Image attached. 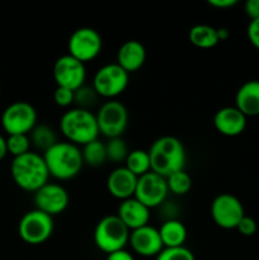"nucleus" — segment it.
<instances>
[{
  "label": "nucleus",
  "instance_id": "obj_1",
  "mask_svg": "<svg viewBox=\"0 0 259 260\" xmlns=\"http://www.w3.org/2000/svg\"><path fill=\"white\" fill-rule=\"evenodd\" d=\"M151 162V172L168 178L185 167V149L183 142L174 136H161L155 140L147 150Z\"/></svg>",
  "mask_w": 259,
  "mask_h": 260
},
{
  "label": "nucleus",
  "instance_id": "obj_2",
  "mask_svg": "<svg viewBox=\"0 0 259 260\" xmlns=\"http://www.w3.org/2000/svg\"><path fill=\"white\" fill-rule=\"evenodd\" d=\"M50 177L58 180H70L83 169L81 149L69 141H58L42 154Z\"/></svg>",
  "mask_w": 259,
  "mask_h": 260
},
{
  "label": "nucleus",
  "instance_id": "obj_3",
  "mask_svg": "<svg viewBox=\"0 0 259 260\" xmlns=\"http://www.w3.org/2000/svg\"><path fill=\"white\" fill-rule=\"evenodd\" d=\"M10 173L14 183L20 189L32 193L47 184L50 178L42 154L35 151L14 157L10 165Z\"/></svg>",
  "mask_w": 259,
  "mask_h": 260
},
{
  "label": "nucleus",
  "instance_id": "obj_4",
  "mask_svg": "<svg viewBox=\"0 0 259 260\" xmlns=\"http://www.w3.org/2000/svg\"><path fill=\"white\" fill-rule=\"evenodd\" d=\"M60 131L71 144L84 146L99 136L95 114L88 109L70 108L61 116Z\"/></svg>",
  "mask_w": 259,
  "mask_h": 260
},
{
  "label": "nucleus",
  "instance_id": "obj_5",
  "mask_svg": "<svg viewBox=\"0 0 259 260\" xmlns=\"http://www.w3.org/2000/svg\"><path fill=\"white\" fill-rule=\"evenodd\" d=\"M131 231L117 215H108L98 221L94 229V244L107 255L123 250L130 241Z\"/></svg>",
  "mask_w": 259,
  "mask_h": 260
},
{
  "label": "nucleus",
  "instance_id": "obj_6",
  "mask_svg": "<svg viewBox=\"0 0 259 260\" xmlns=\"http://www.w3.org/2000/svg\"><path fill=\"white\" fill-rule=\"evenodd\" d=\"M130 83V74L124 71L117 62L107 63L96 70L93 76V89L98 96L114 99L121 95Z\"/></svg>",
  "mask_w": 259,
  "mask_h": 260
},
{
  "label": "nucleus",
  "instance_id": "obj_7",
  "mask_svg": "<svg viewBox=\"0 0 259 260\" xmlns=\"http://www.w3.org/2000/svg\"><path fill=\"white\" fill-rule=\"evenodd\" d=\"M99 134L107 139L122 137L128 126V111L121 102L112 99L104 102L95 114Z\"/></svg>",
  "mask_w": 259,
  "mask_h": 260
},
{
  "label": "nucleus",
  "instance_id": "obj_8",
  "mask_svg": "<svg viewBox=\"0 0 259 260\" xmlns=\"http://www.w3.org/2000/svg\"><path fill=\"white\" fill-rule=\"evenodd\" d=\"M53 233V217L40 210L25 212L18 223V234L24 243L41 245L51 238Z\"/></svg>",
  "mask_w": 259,
  "mask_h": 260
},
{
  "label": "nucleus",
  "instance_id": "obj_9",
  "mask_svg": "<svg viewBox=\"0 0 259 260\" xmlns=\"http://www.w3.org/2000/svg\"><path fill=\"white\" fill-rule=\"evenodd\" d=\"M2 126L8 136L29 135L30 131L37 126V111L28 102H13L3 112Z\"/></svg>",
  "mask_w": 259,
  "mask_h": 260
},
{
  "label": "nucleus",
  "instance_id": "obj_10",
  "mask_svg": "<svg viewBox=\"0 0 259 260\" xmlns=\"http://www.w3.org/2000/svg\"><path fill=\"white\" fill-rule=\"evenodd\" d=\"M103 46L102 36L94 28L81 27L74 30L68 41L69 55L86 63L99 56Z\"/></svg>",
  "mask_w": 259,
  "mask_h": 260
},
{
  "label": "nucleus",
  "instance_id": "obj_11",
  "mask_svg": "<svg viewBox=\"0 0 259 260\" xmlns=\"http://www.w3.org/2000/svg\"><path fill=\"white\" fill-rule=\"evenodd\" d=\"M245 216L243 203L230 193H221L211 203V217L218 228L233 230Z\"/></svg>",
  "mask_w": 259,
  "mask_h": 260
},
{
  "label": "nucleus",
  "instance_id": "obj_12",
  "mask_svg": "<svg viewBox=\"0 0 259 260\" xmlns=\"http://www.w3.org/2000/svg\"><path fill=\"white\" fill-rule=\"evenodd\" d=\"M52 75L56 86H62V88L75 91L85 85V63L80 62L68 53L55 61Z\"/></svg>",
  "mask_w": 259,
  "mask_h": 260
},
{
  "label": "nucleus",
  "instance_id": "obj_13",
  "mask_svg": "<svg viewBox=\"0 0 259 260\" xmlns=\"http://www.w3.org/2000/svg\"><path fill=\"white\" fill-rule=\"evenodd\" d=\"M168 193H169V189H168L167 178L150 172L140 177L137 180L135 198L151 210V208L159 207L165 202Z\"/></svg>",
  "mask_w": 259,
  "mask_h": 260
},
{
  "label": "nucleus",
  "instance_id": "obj_14",
  "mask_svg": "<svg viewBox=\"0 0 259 260\" xmlns=\"http://www.w3.org/2000/svg\"><path fill=\"white\" fill-rule=\"evenodd\" d=\"M33 202L36 210L47 213L51 217L62 213L68 208L70 197L69 192L60 184L47 183L36 193H33Z\"/></svg>",
  "mask_w": 259,
  "mask_h": 260
},
{
  "label": "nucleus",
  "instance_id": "obj_15",
  "mask_svg": "<svg viewBox=\"0 0 259 260\" xmlns=\"http://www.w3.org/2000/svg\"><path fill=\"white\" fill-rule=\"evenodd\" d=\"M128 244L135 253L145 258H150V256L156 258L160 251L164 249L159 230L150 225L131 231Z\"/></svg>",
  "mask_w": 259,
  "mask_h": 260
},
{
  "label": "nucleus",
  "instance_id": "obj_16",
  "mask_svg": "<svg viewBox=\"0 0 259 260\" xmlns=\"http://www.w3.org/2000/svg\"><path fill=\"white\" fill-rule=\"evenodd\" d=\"M139 177L130 172L126 167H118L109 173L107 178V189L112 197L122 201L135 197Z\"/></svg>",
  "mask_w": 259,
  "mask_h": 260
},
{
  "label": "nucleus",
  "instance_id": "obj_17",
  "mask_svg": "<svg viewBox=\"0 0 259 260\" xmlns=\"http://www.w3.org/2000/svg\"><path fill=\"white\" fill-rule=\"evenodd\" d=\"M213 126L218 134L228 137L239 136L246 127V117L236 107H223L213 116Z\"/></svg>",
  "mask_w": 259,
  "mask_h": 260
},
{
  "label": "nucleus",
  "instance_id": "obj_18",
  "mask_svg": "<svg viewBox=\"0 0 259 260\" xmlns=\"http://www.w3.org/2000/svg\"><path fill=\"white\" fill-rule=\"evenodd\" d=\"M117 216L130 231H134L149 225L150 208L134 197L119 203Z\"/></svg>",
  "mask_w": 259,
  "mask_h": 260
},
{
  "label": "nucleus",
  "instance_id": "obj_19",
  "mask_svg": "<svg viewBox=\"0 0 259 260\" xmlns=\"http://www.w3.org/2000/svg\"><path fill=\"white\" fill-rule=\"evenodd\" d=\"M146 61V48L140 41L130 40L122 43L117 52V63L128 74L140 70Z\"/></svg>",
  "mask_w": 259,
  "mask_h": 260
},
{
  "label": "nucleus",
  "instance_id": "obj_20",
  "mask_svg": "<svg viewBox=\"0 0 259 260\" xmlns=\"http://www.w3.org/2000/svg\"><path fill=\"white\" fill-rule=\"evenodd\" d=\"M235 107L248 118L259 116V80H249L238 89Z\"/></svg>",
  "mask_w": 259,
  "mask_h": 260
},
{
  "label": "nucleus",
  "instance_id": "obj_21",
  "mask_svg": "<svg viewBox=\"0 0 259 260\" xmlns=\"http://www.w3.org/2000/svg\"><path fill=\"white\" fill-rule=\"evenodd\" d=\"M160 234V239L164 248H179L184 246L187 240V229L184 223L180 222L177 218H169L161 223L160 229H157Z\"/></svg>",
  "mask_w": 259,
  "mask_h": 260
},
{
  "label": "nucleus",
  "instance_id": "obj_22",
  "mask_svg": "<svg viewBox=\"0 0 259 260\" xmlns=\"http://www.w3.org/2000/svg\"><path fill=\"white\" fill-rule=\"evenodd\" d=\"M188 40L198 48H212L218 43L217 28L207 24H196L188 32Z\"/></svg>",
  "mask_w": 259,
  "mask_h": 260
},
{
  "label": "nucleus",
  "instance_id": "obj_23",
  "mask_svg": "<svg viewBox=\"0 0 259 260\" xmlns=\"http://www.w3.org/2000/svg\"><path fill=\"white\" fill-rule=\"evenodd\" d=\"M29 140L32 146H35L42 154L47 151L48 149H51L56 142H58L53 128L47 124H37L30 131Z\"/></svg>",
  "mask_w": 259,
  "mask_h": 260
},
{
  "label": "nucleus",
  "instance_id": "obj_24",
  "mask_svg": "<svg viewBox=\"0 0 259 260\" xmlns=\"http://www.w3.org/2000/svg\"><path fill=\"white\" fill-rule=\"evenodd\" d=\"M81 156H83L84 164L93 168L102 167L108 161L106 144L96 139L89 144L84 145L83 149H81Z\"/></svg>",
  "mask_w": 259,
  "mask_h": 260
},
{
  "label": "nucleus",
  "instance_id": "obj_25",
  "mask_svg": "<svg viewBox=\"0 0 259 260\" xmlns=\"http://www.w3.org/2000/svg\"><path fill=\"white\" fill-rule=\"evenodd\" d=\"M124 167L139 178L147 174V173L151 172L149 152L141 149L132 150V151H130L128 156L124 161Z\"/></svg>",
  "mask_w": 259,
  "mask_h": 260
},
{
  "label": "nucleus",
  "instance_id": "obj_26",
  "mask_svg": "<svg viewBox=\"0 0 259 260\" xmlns=\"http://www.w3.org/2000/svg\"><path fill=\"white\" fill-rule=\"evenodd\" d=\"M167 184L169 193L175 196H184L192 188V178L184 169L175 172L167 178Z\"/></svg>",
  "mask_w": 259,
  "mask_h": 260
},
{
  "label": "nucleus",
  "instance_id": "obj_27",
  "mask_svg": "<svg viewBox=\"0 0 259 260\" xmlns=\"http://www.w3.org/2000/svg\"><path fill=\"white\" fill-rule=\"evenodd\" d=\"M106 149L108 161L116 162V164L126 161L127 156L130 154L128 146H127L126 141L122 137L109 139L108 142L106 144Z\"/></svg>",
  "mask_w": 259,
  "mask_h": 260
},
{
  "label": "nucleus",
  "instance_id": "obj_28",
  "mask_svg": "<svg viewBox=\"0 0 259 260\" xmlns=\"http://www.w3.org/2000/svg\"><path fill=\"white\" fill-rule=\"evenodd\" d=\"M29 135H9L7 137L8 154L13 155V157L22 156L30 151Z\"/></svg>",
  "mask_w": 259,
  "mask_h": 260
},
{
  "label": "nucleus",
  "instance_id": "obj_29",
  "mask_svg": "<svg viewBox=\"0 0 259 260\" xmlns=\"http://www.w3.org/2000/svg\"><path fill=\"white\" fill-rule=\"evenodd\" d=\"M96 96H98V94L95 93L93 86L83 85L74 93V104H76V108L88 109L89 111V107L95 103Z\"/></svg>",
  "mask_w": 259,
  "mask_h": 260
},
{
  "label": "nucleus",
  "instance_id": "obj_30",
  "mask_svg": "<svg viewBox=\"0 0 259 260\" xmlns=\"http://www.w3.org/2000/svg\"><path fill=\"white\" fill-rule=\"evenodd\" d=\"M155 260H196L192 251L185 246L179 248H164Z\"/></svg>",
  "mask_w": 259,
  "mask_h": 260
},
{
  "label": "nucleus",
  "instance_id": "obj_31",
  "mask_svg": "<svg viewBox=\"0 0 259 260\" xmlns=\"http://www.w3.org/2000/svg\"><path fill=\"white\" fill-rule=\"evenodd\" d=\"M74 93L75 91L70 90V89L56 86L55 91H53V102L56 106L61 107V108H68L74 104Z\"/></svg>",
  "mask_w": 259,
  "mask_h": 260
},
{
  "label": "nucleus",
  "instance_id": "obj_32",
  "mask_svg": "<svg viewBox=\"0 0 259 260\" xmlns=\"http://www.w3.org/2000/svg\"><path fill=\"white\" fill-rule=\"evenodd\" d=\"M236 230L243 236H253L258 230V225H256V221L253 217H249V216L245 215L239 222Z\"/></svg>",
  "mask_w": 259,
  "mask_h": 260
},
{
  "label": "nucleus",
  "instance_id": "obj_33",
  "mask_svg": "<svg viewBox=\"0 0 259 260\" xmlns=\"http://www.w3.org/2000/svg\"><path fill=\"white\" fill-rule=\"evenodd\" d=\"M248 40L256 50H259V19L250 20L246 28Z\"/></svg>",
  "mask_w": 259,
  "mask_h": 260
},
{
  "label": "nucleus",
  "instance_id": "obj_34",
  "mask_svg": "<svg viewBox=\"0 0 259 260\" xmlns=\"http://www.w3.org/2000/svg\"><path fill=\"white\" fill-rule=\"evenodd\" d=\"M244 10L250 20L259 19V0H248L244 5Z\"/></svg>",
  "mask_w": 259,
  "mask_h": 260
},
{
  "label": "nucleus",
  "instance_id": "obj_35",
  "mask_svg": "<svg viewBox=\"0 0 259 260\" xmlns=\"http://www.w3.org/2000/svg\"><path fill=\"white\" fill-rule=\"evenodd\" d=\"M208 4L217 9H229L238 4V0H208Z\"/></svg>",
  "mask_w": 259,
  "mask_h": 260
},
{
  "label": "nucleus",
  "instance_id": "obj_36",
  "mask_svg": "<svg viewBox=\"0 0 259 260\" xmlns=\"http://www.w3.org/2000/svg\"><path fill=\"white\" fill-rule=\"evenodd\" d=\"M106 260H135V258L130 251L123 249V250L116 251V253H112L109 255H107Z\"/></svg>",
  "mask_w": 259,
  "mask_h": 260
},
{
  "label": "nucleus",
  "instance_id": "obj_37",
  "mask_svg": "<svg viewBox=\"0 0 259 260\" xmlns=\"http://www.w3.org/2000/svg\"><path fill=\"white\" fill-rule=\"evenodd\" d=\"M8 147H7V139L0 135V161L7 156Z\"/></svg>",
  "mask_w": 259,
  "mask_h": 260
},
{
  "label": "nucleus",
  "instance_id": "obj_38",
  "mask_svg": "<svg viewBox=\"0 0 259 260\" xmlns=\"http://www.w3.org/2000/svg\"><path fill=\"white\" fill-rule=\"evenodd\" d=\"M217 37L218 42H222V41H226L229 37H230V32H229L228 28H217Z\"/></svg>",
  "mask_w": 259,
  "mask_h": 260
}]
</instances>
